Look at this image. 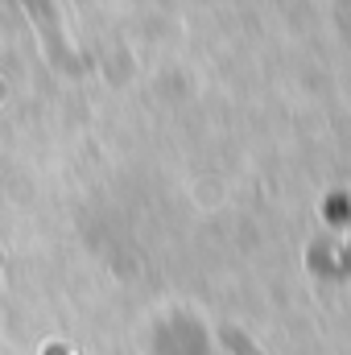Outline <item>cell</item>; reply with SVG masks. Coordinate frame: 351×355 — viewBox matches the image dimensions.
Returning a JSON list of instances; mask_svg holds the SVG:
<instances>
[{"instance_id":"6da1fadb","label":"cell","mask_w":351,"mask_h":355,"mask_svg":"<svg viewBox=\"0 0 351 355\" xmlns=\"http://www.w3.org/2000/svg\"><path fill=\"white\" fill-rule=\"evenodd\" d=\"M228 343H232V347H236L240 355H257V347H248V343H244L240 335H228Z\"/></svg>"}]
</instances>
